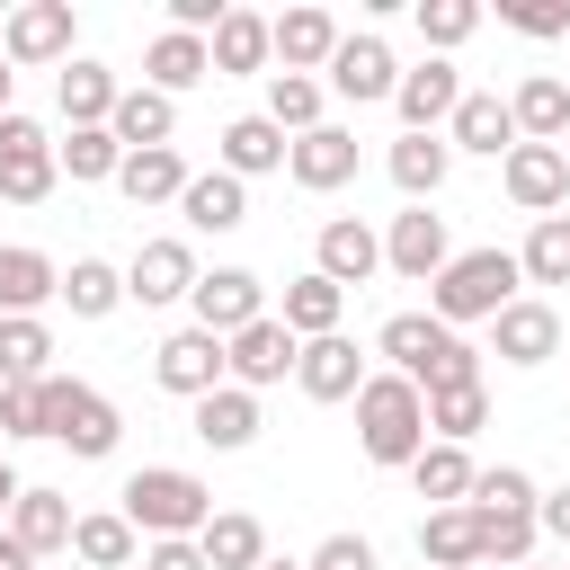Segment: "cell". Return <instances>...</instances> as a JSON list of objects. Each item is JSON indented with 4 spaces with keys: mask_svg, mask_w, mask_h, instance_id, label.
<instances>
[{
    "mask_svg": "<svg viewBox=\"0 0 570 570\" xmlns=\"http://www.w3.org/2000/svg\"><path fill=\"white\" fill-rule=\"evenodd\" d=\"M116 499H125V525L151 534V543H196L214 525V490L196 472H178V463H142Z\"/></svg>",
    "mask_w": 570,
    "mask_h": 570,
    "instance_id": "obj_1",
    "label": "cell"
},
{
    "mask_svg": "<svg viewBox=\"0 0 570 570\" xmlns=\"http://www.w3.org/2000/svg\"><path fill=\"white\" fill-rule=\"evenodd\" d=\"M356 445H365V463H419V445H428V392L410 383V374H365V392H356Z\"/></svg>",
    "mask_w": 570,
    "mask_h": 570,
    "instance_id": "obj_2",
    "label": "cell"
},
{
    "mask_svg": "<svg viewBox=\"0 0 570 570\" xmlns=\"http://www.w3.org/2000/svg\"><path fill=\"white\" fill-rule=\"evenodd\" d=\"M517 285H525L517 249H463V258L428 285V312H436L445 330H463V321H499V312L517 303Z\"/></svg>",
    "mask_w": 570,
    "mask_h": 570,
    "instance_id": "obj_3",
    "label": "cell"
},
{
    "mask_svg": "<svg viewBox=\"0 0 570 570\" xmlns=\"http://www.w3.org/2000/svg\"><path fill=\"white\" fill-rule=\"evenodd\" d=\"M45 436H53V445H71L80 463H98V454H116V436H125V419H116V401H107L98 383H71V374H45Z\"/></svg>",
    "mask_w": 570,
    "mask_h": 570,
    "instance_id": "obj_4",
    "label": "cell"
},
{
    "mask_svg": "<svg viewBox=\"0 0 570 570\" xmlns=\"http://www.w3.org/2000/svg\"><path fill=\"white\" fill-rule=\"evenodd\" d=\"M151 374H160V392H178V401H205V392H223L232 383V338H214V330H169L160 347H151Z\"/></svg>",
    "mask_w": 570,
    "mask_h": 570,
    "instance_id": "obj_5",
    "label": "cell"
},
{
    "mask_svg": "<svg viewBox=\"0 0 570 570\" xmlns=\"http://www.w3.org/2000/svg\"><path fill=\"white\" fill-rule=\"evenodd\" d=\"M53 178H62V160H53V134L36 125V116H0V196L9 205H45L53 196Z\"/></svg>",
    "mask_w": 570,
    "mask_h": 570,
    "instance_id": "obj_6",
    "label": "cell"
},
{
    "mask_svg": "<svg viewBox=\"0 0 570 570\" xmlns=\"http://www.w3.org/2000/svg\"><path fill=\"white\" fill-rule=\"evenodd\" d=\"M499 178H508V205L534 214V223L570 205V160H561V142H517V151L499 160Z\"/></svg>",
    "mask_w": 570,
    "mask_h": 570,
    "instance_id": "obj_7",
    "label": "cell"
},
{
    "mask_svg": "<svg viewBox=\"0 0 570 570\" xmlns=\"http://www.w3.org/2000/svg\"><path fill=\"white\" fill-rule=\"evenodd\" d=\"M383 267L410 276V285H436V276L454 267V249H445V214H428V205L392 214V232H383Z\"/></svg>",
    "mask_w": 570,
    "mask_h": 570,
    "instance_id": "obj_8",
    "label": "cell"
},
{
    "mask_svg": "<svg viewBox=\"0 0 570 570\" xmlns=\"http://www.w3.org/2000/svg\"><path fill=\"white\" fill-rule=\"evenodd\" d=\"M196 330H214V338H240L249 321H267V285L249 276V267H214V276H196Z\"/></svg>",
    "mask_w": 570,
    "mask_h": 570,
    "instance_id": "obj_9",
    "label": "cell"
},
{
    "mask_svg": "<svg viewBox=\"0 0 570 570\" xmlns=\"http://www.w3.org/2000/svg\"><path fill=\"white\" fill-rule=\"evenodd\" d=\"M0 53H9L18 71H36V62H71V0H27V9H9Z\"/></svg>",
    "mask_w": 570,
    "mask_h": 570,
    "instance_id": "obj_10",
    "label": "cell"
},
{
    "mask_svg": "<svg viewBox=\"0 0 570 570\" xmlns=\"http://www.w3.org/2000/svg\"><path fill=\"white\" fill-rule=\"evenodd\" d=\"M196 276H205V267H196L187 240H142L134 267H125V303H142V312H151V303H187Z\"/></svg>",
    "mask_w": 570,
    "mask_h": 570,
    "instance_id": "obj_11",
    "label": "cell"
},
{
    "mask_svg": "<svg viewBox=\"0 0 570 570\" xmlns=\"http://www.w3.org/2000/svg\"><path fill=\"white\" fill-rule=\"evenodd\" d=\"M392 107H401V125H410V134H436V125H454V107H463V80H454V62H445V53H428L419 71H401Z\"/></svg>",
    "mask_w": 570,
    "mask_h": 570,
    "instance_id": "obj_12",
    "label": "cell"
},
{
    "mask_svg": "<svg viewBox=\"0 0 570 570\" xmlns=\"http://www.w3.org/2000/svg\"><path fill=\"white\" fill-rule=\"evenodd\" d=\"M561 338H570V330H561V312H552V303H534V294H517V303L490 321V347H499L508 365H543V356H561Z\"/></svg>",
    "mask_w": 570,
    "mask_h": 570,
    "instance_id": "obj_13",
    "label": "cell"
},
{
    "mask_svg": "<svg viewBox=\"0 0 570 570\" xmlns=\"http://www.w3.org/2000/svg\"><path fill=\"white\" fill-rule=\"evenodd\" d=\"M294 365H303V338H294L276 312H267V321H249V330L232 338V383H240V392H258V383H285Z\"/></svg>",
    "mask_w": 570,
    "mask_h": 570,
    "instance_id": "obj_14",
    "label": "cell"
},
{
    "mask_svg": "<svg viewBox=\"0 0 570 570\" xmlns=\"http://www.w3.org/2000/svg\"><path fill=\"white\" fill-rule=\"evenodd\" d=\"M330 89H338V98H356V107H365V98H392V89H401L392 45H383V36H347V45L330 53Z\"/></svg>",
    "mask_w": 570,
    "mask_h": 570,
    "instance_id": "obj_15",
    "label": "cell"
},
{
    "mask_svg": "<svg viewBox=\"0 0 570 570\" xmlns=\"http://www.w3.org/2000/svg\"><path fill=\"white\" fill-rule=\"evenodd\" d=\"M294 187H312V196H330V187H347L356 178V134L347 125H312V134H294Z\"/></svg>",
    "mask_w": 570,
    "mask_h": 570,
    "instance_id": "obj_16",
    "label": "cell"
},
{
    "mask_svg": "<svg viewBox=\"0 0 570 570\" xmlns=\"http://www.w3.org/2000/svg\"><path fill=\"white\" fill-rule=\"evenodd\" d=\"M312 267H321L330 285H365V276L383 267V240H374L356 214H330V223H321V240H312Z\"/></svg>",
    "mask_w": 570,
    "mask_h": 570,
    "instance_id": "obj_17",
    "label": "cell"
},
{
    "mask_svg": "<svg viewBox=\"0 0 570 570\" xmlns=\"http://www.w3.org/2000/svg\"><path fill=\"white\" fill-rule=\"evenodd\" d=\"M374 347H383V356H392V374H410V383H428V374H436V356H445V347H454V330H445V321H436V312H392V321H383V338H374Z\"/></svg>",
    "mask_w": 570,
    "mask_h": 570,
    "instance_id": "obj_18",
    "label": "cell"
},
{
    "mask_svg": "<svg viewBox=\"0 0 570 570\" xmlns=\"http://www.w3.org/2000/svg\"><path fill=\"white\" fill-rule=\"evenodd\" d=\"M53 294H62V267H53L45 249H18V240H9V249H0V321H36Z\"/></svg>",
    "mask_w": 570,
    "mask_h": 570,
    "instance_id": "obj_19",
    "label": "cell"
},
{
    "mask_svg": "<svg viewBox=\"0 0 570 570\" xmlns=\"http://www.w3.org/2000/svg\"><path fill=\"white\" fill-rule=\"evenodd\" d=\"M205 71H214V45H205V36H178V27H160V36L142 45V89H160V98L196 89Z\"/></svg>",
    "mask_w": 570,
    "mask_h": 570,
    "instance_id": "obj_20",
    "label": "cell"
},
{
    "mask_svg": "<svg viewBox=\"0 0 570 570\" xmlns=\"http://www.w3.org/2000/svg\"><path fill=\"white\" fill-rule=\"evenodd\" d=\"M445 142H454V151H490V160H508V151H517V116H508V98H499V89H463Z\"/></svg>",
    "mask_w": 570,
    "mask_h": 570,
    "instance_id": "obj_21",
    "label": "cell"
},
{
    "mask_svg": "<svg viewBox=\"0 0 570 570\" xmlns=\"http://www.w3.org/2000/svg\"><path fill=\"white\" fill-rule=\"evenodd\" d=\"M294 383H303L312 401H356V392H365V356H356V338H303Z\"/></svg>",
    "mask_w": 570,
    "mask_h": 570,
    "instance_id": "obj_22",
    "label": "cell"
},
{
    "mask_svg": "<svg viewBox=\"0 0 570 570\" xmlns=\"http://www.w3.org/2000/svg\"><path fill=\"white\" fill-rule=\"evenodd\" d=\"M508 116H517V142H561L570 134V80L561 71H534L508 89Z\"/></svg>",
    "mask_w": 570,
    "mask_h": 570,
    "instance_id": "obj_23",
    "label": "cell"
},
{
    "mask_svg": "<svg viewBox=\"0 0 570 570\" xmlns=\"http://www.w3.org/2000/svg\"><path fill=\"white\" fill-rule=\"evenodd\" d=\"M419 561L428 570H481V517L472 508H428L419 517Z\"/></svg>",
    "mask_w": 570,
    "mask_h": 570,
    "instance_id": "obj_24",
    "label": "cell"
},
{
    "mask_svg": "<svg viewBox=\"0 0 570 570\" xmlns=\"http://www.w3.org/2000/svg\"><path fill=\"white\" fill-rule=\"evenodd\" d=\"M214 80H232V71H267V53H276V18H258V9H232L214 36Z\"/></svg>",
    "mask_w": 570,
    "mask_h": 570,
    "instance_id": "obj_25",
    "label": "cell"
},
{
    "mask_svg": "<svg viewBox=\"0 0 570 570\" xmlns=\"http://www.w3.org/2000/svg\"><path fill=\"white\" fill-rule=\"evenodd\" d=\"M338 45H347V36H338L330 9H285V18H276V62H285V71H330Z\"/></svg>",
    "mask_w": 570,
    "mask_h": 570,
    "instance_id": "obj_26",
    "label": "cell"
},
{
    "mask_svg": "<svg viewBox=\"0 0 570 570\" xmlns=\"http://www.w3.org/2000/svg\"><path fill=\"white\" fill-rule=\"evenodd\" d=\"M383 169H392V187H401L410 205H428V196L445 187V169H454V142H445V134H401Z\"/></svg>",
    "mask_w": 570,
    "mask_h": 570,
    "instance_id": "obj_27",
    "label": "cell"
},
{
    "mask_svg": "<svg viewBox=\"0 0 570 570\" xmlns=\"http://www.w3.org/2000/svg\"><path fill=\"white\" fill-rule=\"evenodd\" d=\"M178 214H187V232H240L249 223V187L232 169H205V178H187Z\"/></svg>",
    "mask_w": 570,
    "mask_h": 570,
    "instance_id": "obj_28",
    "label": "cell"
},
{
    "mask_svg": "<svg viewBox=\"0 0 570 570\" xmlns=\"http://www.w3.org/2000/svg\"><path fill=\"white\" fill-rule=\"evenodd\" d=\"M53 98H62V116H71V125H107L125 89H116V71H107V62L71 53V62H62V80H53Z\"/></svg>",
    "mask_w": 570,
    "mask_h": 570,
    "instance_id": "obj_29",
    "label": "cell"
},
{
    "mask_svg": "<svg viewBox=\"0 0 570 570\" xmlns=\"http://www.w3.org/2000/svg\"><path fill=\"white\" fill-rule=\"evenodd\" d=\"M285 160H294V142H285L267 116H232V125H223V169H232V178H267V169H285Z\"/></svg>",
    "mask_w": 570,
    "mask_h": 570,
    "instance_id": "obj_30",
    "label": "cell"
},
{
    "mask_svg": "<svg viewBox=\"0 0 570 570\" xmlns=\"http://www.w3.org/2000/svg\"><path fill=\"white\" fill-rule=\"evenodd\" d=\"M338 312H347V285H330V276L312 267V276L285 285V312H276V321H285L294 338H338Z\"/></svg>",
    "mask_w": 570,
    "mask_h": 570,
    "instance_id": "obj_31",
    "label": "cell"
},
{
    "mask_svg": "<svg viewBox=\"0 0 570 570\" xmlns=\"http://www.w3.org/2000/svg\"><path fill=\"white\" fill-rule=\"evenodd\" d=\"M196 436H205L214 454H240V445L258 436V392H240V383L205 392V401H196Z\"/></svg>",
    "mask_w": 570,
    "mask_h": 570,
    "instance_id": "obj_32",
    "label": "cell"
},
{
    "mask_svg": "<svg viewBox=\"0 0 570 570\" xmlns=\"http://www.w3.org/2000/svg\"><path fill=\"white\" fill-rule=\"evenodd\" d=\"M196 552H205V570H258L267 561V525L240 517V508H214V525L196 534Z\"/></svg>",
    "mask_w": 570,
    "mask_h": 570,
    "instance_id": "obj_33",
    "label": "cell"
},
{
    "mask_svg": "<svg viewBox=\"0 0 570 570\" xmlns=\"http://www.w3.org/2000/svg\"><path fill=\"white\" fill-rule=\"evenodd\" d=\"M169 125H178V107H169L160 89H125L116 116H107V134H116L125 151H169Z\"/></svg>",
    "mask_w": 570,
    "mask_h": 570,
    "instance_id": "obj_34",
    "label": "cell"
},
{
    "mask_svg": "<svg viewBox=\"0 0 570 570\" xmlns=\"http://www.w3.org/2000/svg\"><path fill=\"white\" fill-rule=\"evenodd\" d=\"M187 160L178 151H125V169H116V187H125V205H178L187 196Z\"/></svg>",
    "mask_w": 570,
    "mask_h": 570,
    "instance_id": "obj_35",
    "label": "cell"
},
{
    "mask_svg": "<svg viewBox=\"0 0 570 570\" xmlns=\"http://www.w3.org/2000/svg\"><path fill=\"white\" fill-rule=\"evenodd\" d=\"M472 481H481V472H472V454H463V445H436V436H428V445H419V463H410V490H419V499H436V508H463V499H472Z\"/></svg>",
    "mask_w": 570,
    "mask_h": 570,
    "instance_id": "obj_36",
    "label": "cell"
},
{
    "mask_svg": "<svg viewBox=\"0 0 570 570\" xmlns=\"http://www.w3.org/2000/svg\"><path fill=\"white\" fill-rule=\"evenodd\" d=\"M71 525H80V517H71V499H62V490H27V499L9 508V534H18L36 561H45V552H62V543H71Z\"/></svg>",
    "mask_w": 570,
    "mask_h": 570,
    "instance_id": "obj_37",
    "label": "cell"
},
{
    "mask_svg": "<svg viewBox=\"0 0 570 570\" xmlns=\"http://www.w3.org/2000/svg\"><path fill=\"white\" fill-rule=\"evenodd\" d=\"M276 134H312L321 125V80L312 71H267V107H258Z\"/></svg>",
    "mask_w": 570,
    "mask_h": 570,
    "instance_id": "obj_38",
    "label": "cell"
},
{
    "mask_svg": "<svg viewBox=\"0 0 570 570\" xmlns=\"http://www.w3.org/2000/svg\"><path fill=\"white\" fill-rule=\"evenodd\" d=\"M134 543H142V534L125 525V508H107V517H80V525H71V552H80L89 570H134Z\"/></svg>",
    "mask_w": 570,
    "mask_h": 570,
    "instance_id": "obj_39",
    "label": "cell"
},
{
    "mask_svg": "<svg viewBox=\"0 0 570 570\" xmlns=\"http://www.w3.org/2000/svg\"><path fill=\"white\" fill-rule=\"evenodd\" d=\"M62 303H71V321H107V312L125 303V276H116L107 258H71V276H62Z\"/></svg>",
    "mask_w": 570,
    "mask_h": 570,
    "instance_id": "obj_40",
    "label": "cell"
},
{
    "mask_svg": "<svg viewBox=\"0 0 570 570\" xmlns=\"http://www.w3.org/2000/svg\"><path fill=\"white\" fill-rule=\"evenodd\" d=\"M481 428H490V392H481V383L428 392V436H436V445H463V436H481Z\"/></svg>",
    "mask_w": 570,
    "mask_h": 570,
    "instance_id": "obj_41",
    "label": "cell"
},
{
    "mask_svg": "<svg viewBox=\"0 0 570 570\" xmlns=\"http://www.w3.org/2000/svg\"><path fill=\"white\" fill-rule=\"evenodd\" d=\"M53 365V330L45 321H0V383H45Z\"/></svg>",
    "mask_w": 570,
    "mask_h": 570,
    "instance_id": "obj_42",
    "label": "cell"
},
{
    "mask_svg": "<svg viewBox=\"0 0 570 570\" xmlns=\"http://www.w3.org/2000/svg\"><path fill=\"white\" fill-rule=\"evenodd\" d=\"M517 267H525V285H570V214H543V223L525 232Z\"/></svg>",
    "mask_w": 570,
    "mask_h": 570,
    "instance_id": "obj_43",
    "label": "cell"
},
{
    "mask_svg": "<svg viewBox=\"0 0 570 570\" xmlns=\"http://www.w3.org/2000/svg\"><path fill=\"white\" fill-rule=\"evenodd\" d=\"M53 160H62L71 178H116V169H125V142H116L107 125H71V142H53Z\"/></svg>",
    "mask_w": 570,
    "mask_h": 570,
    "instance_id": "obj_44",
    "label": "cell"
},
{
    "mask_svg": "<svg viewBox=\"0 0 570 570\" xmlns=\"http://www.w3.org/2000/svg\"><path fill=\"white\" fill-rule=\"evenodd\" d=\"M472 27H481V0H419V36H428L436 53H454Z\"/></svg>",
    "mask_w": 570,
    "mask_h": 570,
    "instance_id": "obj_45",
    "label": "cell"
},
{
    "mask_svg": "<svg viewBox=\"0 0 570 570\" xmlns=\"http://www.w3.org/2000/svg\"><path fill=\"white\" fill-rule=\"evenodd\" d=\"M463 508H508V517H525V508H543V490H534L517 463H499V472H481V481H472V499H463Z\"/></svg>",
    "mask_w": 570,
    "mask_h": 570,
    "instance_id": "obj_46",
    "label": "cell"
},
{
    "mask_svg": "<svg viewBox=\"0 0 570 570\" xmlns=\"http://www.w3.org/2000/svg\"><path fill=\"white\" fill-rule=\"evenodd\" d=\"M0 436H45V383H0Z\"/></svg>",
    "mask_w": 570,
    "mask_h": 570,
    "instance_id": "obj_47",
    "label": "cell"
},
{
    "mask_svg": "<svg viewBox=\"0 0 570 570\" xmlns=\"http://www.w3.org/2000/svg\"><path fill=\"white\" fill-rule=\"evenodd\" d=\"M499 27H517V36H570V0H499Z\"/></svg>",
    "mask_w": 570,
    "mask_h": 570,
    "instance_id": "obj_48",
    "label": "cell"
},
{
    "mask_svg": "<svg viewBox=\"0 0 570 570\" xmlns=\"http://www.w3.org/2000/svg\"><path fill=\"white\" fill-rule=\"evenodd\" d=\"M303 570H374V543H365V534H330Z\"/></svg>",
    "mask_w": 570,
    "mask_h": 570,
    "instance_id": "obj_49",
    "label": "cell"
},
{
    "mask_svg": "<svg viewBox=\"0 0 570 570\" xmlns=\"http://www.w3.org/2000/svg\"><path fill=\"white\" fill-rule=\"evenodd\" d=\"M142 570H205V552H196V543H151Z\"/></svg>",
    "mask_w": 570,
    "mask_h": 570,
    "instance_id": "obj_50",
    "label": "cell"
},
{
    "mask_svg": "<svg viewBox=\"0 0 570 570\" xmlns=\"http://www.w3.org/2000/svg\"><path fill=\"white\" fill-rule=\"evenodd\" d=\"M534 525H543V534H561V543H570V481H561V490H543V508H534Z\"/></svg>",
    "mask_w": 570,
    "mask_h": 570,
    "instance_id": "obj_51",
    "label": "cell"
},
{
    "mask_svg": "<svg viewBox=\"0 0 570 570\" xmlns=\"http://www.w3.org/2000/svg\"><path fill=\"white\" fill-rule=\"evenodd\" d=\"M0 570H36V552H27L18 534H0Z\"/></svg>",
    "mask_w": 570,
    "mask_h": 570,
    "instance_id": "obj_52",
    "label": "cell"
},
{
    "mask_svg": "<svg viewBox=\"0 0 570 570\" xmlns=\"http://www.w3.org/2000/svg\"><path fill=\"white\" fill-rule=\"evenodd\" d=\"M18 499H27V481H18V472H9V463H0V517H9V508H18Z\"/></svg>",
    "mask_w": 570,
    "mask_h": 570,
    "instance_id": "obj_53",
    "label": "cell"
},
{
    "mask_svg": "<svg viewBox=\"0 0 570 570\" xmlns=\"http://www.w3.org/2000/svg\"><path fill=\"white\" fill-rule=\"evenodd\" d=\"M9 80H18V62H9V53H0V116H9Z\"/></svg>",
    "mask_w": 570,
    "mask_h": 570,
    "instance_id": "obj_54",
    "label": "cell"
},
{
    "mask_svg": "<svg viewBox=\"0 0 570 570\" xmlns=\"http://www.w3.org/2000/svg\"><path fill=\"white\" fill-rule=\"evenodd\" d=\"M258 570H303V561H258Z\"/></svg>",
    "mask_w": 570,
    "mask_h": 570,
    "instance_id": "obj_55",
    "label": "cell"
},
{
    "mask_svg": "<svg viewBox=\"0 0 570 570\" xmlns=\"http://www.w3.org/2000/svg\"><path fill=\"white\" fill-rule=\"evenodd\" d=\"M561 160H570V134H561Z\"/></svg>",
    "mask_w": 570,
    "mask_h": 570,
    "instance_id": "obj_56",
    "label": "cell"
},
{
    "mask_svg": "<svg viewBox=\"0 0 570 570\" xmlns=\"http://www.w3.org/2000/svg\"><path fill=\"white\" fill-rule=\"evenodd\" d=\"M481 570H499V561H481Z\"/></svg>",
    "mask_w": 570,
    "mask_h": 570,
    "instance_id": "obj_57",
    "label": "cell"
},
{
    "mask_svg": "<svg viewBox=\"0 0 570 570\" xmlns=\"http://www.w3.org/2000/svg\"><path fill=\"white\" fill-rule=\"evenodd\" d=\"M561 347H570V338H561Z\"/></svg>",
    "mask_w": 570,
    "mask_h": 570,
    "instance_id": "obj_58",
    "label": "cell"
}]
</instances>
